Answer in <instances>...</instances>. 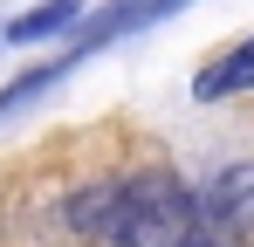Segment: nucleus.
Wrapping results in <instances>:
<instances>
[{"label": "nucleus", "instance_id": "4", "mask_svg": "<svg viewBox=\"0 0 254 247\" xmlns=\"http://www.w3.org/2000/svg\"><path fill=\"white\" fill-rule=\"evenodd\" d=\"M76 14H83V0H42L35 14L7 21V41H48V35H62V28H69Z\"/></svg>", "mask_w": 254, "mask_h": 247}, {"label": "nucleus", "instance_id": "3", "mask_svg": "<svg viewBox=\"0 0 254 247\" xmlns=\"http://www.w3.org/2000/svg\"><path fill=\"white\" fill-rule=\"evenodd\" d=\"M192 89H199V96H227V89H254V35L241 41V48H227V55H220V62H213L206 76L192 82Z\"/></svg>", "mask_w": 254, "mask_h": 247}, {"label": "nucleus", "instance_id": "2", "mask_svg": "<svg viewBox=\"0 0 254 247\" xmlns=\"http://www.w3.org/2000/svg\"><path fill=\"white\" fill-rule=\"evenodd\" d=\"M172 7H186V0H117V7H103L96 21H89L83 35L62 48V62H83V55H96L103 41H117V35H137V28H151V21H165Z\"/></svg>", "mask_w": 254, "mask_h": 247}, {"label": "nucleus", "instance_id": "1", "mask_svg": "<svg viewBox=\"0 0 254 247\" xmlns=\"http://www.w3.org/2000/svg\"><path fill=\"white\" fill-rule=\"evenodd\" d=\"M69 227L103 247H179L199 227V199L172 172H130V179L83 185L69 199Z\"/></svg>", "mask_w": 254, "mask_h": 247}, {"label": "nucleus", "instance_id": "5", "mask_svg": "<svg viewBox=\"0 0 254 247\" xmlns=\"http://www.w3.org/2000/svg\"><path fill=\"white\" fill-rule=\"evenodd\" d=\"M179 247H234V241H220V234H206V227H192V234H186Z\"/></svg>", "mask_w": 254, "mask_h": 247}]
</instances>
